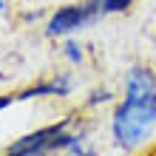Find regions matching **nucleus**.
<instances>
[{
    "label": "nucleus",
    "mask_w": 156,
    "mask_h": 156,
    "mask_svg": "<svg viewBox=\"0 0 156 156\" xmlns=\"http://www.w3.org/2000/svg\"><path fill=\"white\" fill-rule=\"evenodd\" d=\"M77 156H94V153H82V151H80V153H77Z\"/></svg>",
    "instance_id": "423d86ee"
},
{
    "label": "nucleus",
    "mask_w": 156,
    "mask_h": 156,
    "mask_svg": "<svg viewBox=\"0 0 156 156\" xmlns=\"http://www.w3.org/2000/svg\"><path fill=\"white\" fill-rule=\"evenodd\" d=\"M66 57H68L71 62H80V60H82V51L77 48L74 43H68V45H66Z\"/></svg>",
    "instance_id": "20e7f679"
},
{
    "label": "nucleus",
    "mask_w": 156,
    "mask_h": 156,
    "mask_svg": "<svg viewBox=\"0 0 156 156\" xmlns=\"http://www.w3.org/2000/svg\"><path fill=\"white\" fill-rule=\"evenodd\" d=\"M102 14V0H85V3H71V6H62L54 12V17L48 20V31L51 37L54 34H68L74 29H82L88 26L91 20Z\"/></svg>",
    "instance_id": "f03ea898"
},
{
    "label": "nucleus",
    "mask_w": 156,
    "mask_h": 156,
    "mask_svg": "<svg viewBox=\"0 0 156 156\" xmlns=\"http://www.w3.org/2000/svg\"><path fill=\"white\" fill-rule=\"evenodd\" d=\"M156 128V77L148 68H131L125 80V99L116 108L111 131L119 148H136Z\"/></svg>",
    "instance_id": "f257e3e1"
},
{
    "label": "nucleus",
    "mask_w": 156,
    "mask_h": 156,
    "mask_svg": "<svg viewBox=\"0 0 156 156\" xmlns=\"http://www.w3.org/2000/svg\"><path fill=\"white\" fill-rule=\"evenodd\" d=\"M0 9H3V0H0Z\"/></svg>",
    "instance_id": "0eeeda50"
},
{
    "label": "nucleus",
    "mask_w": 156,
    "mask_h": 156,
    "mask_svg": "<svg viewBox=\"0 0 156 156\" xmlns=\"http://www.w3.org/2000/svg\"><path fill=\"white\" fill-rule=\"evenodd\" d=\"M6 156H48V153H9L6 151Z\"/></svg>",
    "instance_id": "39448f33"
},
{
    "label": "nucleus",
    "mask_w": 156,
    "mask_h": 156,
    "mask_svg": "<svg viewBox=\"0 0 156 156\" xmlns=\"http://www.w3.org/2000/svg\"><path fill=\"white\" fill-rule=\"evenodd\" d=\"M153 156H156V153H153Z\"/></svg>",
    "instance_id": "6e6552de"
},
{
    "label": "nucleus",
    "mask_w": 156,
    "mask_h": 156,
    "mask_svg": "<svg viewBox=\"0 0 156 156\" xmlns=\"http://www.w3.org/2000/svg\"><path fill=\"white\" fill-rule=\"evenodd\" d=\"M131 6V0H102V14H114V12H125Z\"/></svg>",
    "instance_id": "7ed1b4c3"
}]
</instances>
